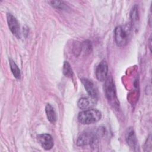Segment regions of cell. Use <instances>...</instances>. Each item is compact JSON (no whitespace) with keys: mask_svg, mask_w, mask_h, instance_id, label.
I'll use <instances>...</instances> for the list:
<instances>
[{"mask_svg":"<svg viewBox=\"0 0 152 152\" xmlns=\"http://www.w3.org/2000/svg\"><path fill=\"white\" fill-rule=\"evenodd\" d=\"M132 26L130 25L118 26L114 31V38L116 45L120 47L126 46L131 38Z\"/></svg>","mask_w":152,"mask_h":152,"instance_id":"obj_1","label":"cell"},{"mask_svg":"<svg viewBox=\"0 0 152 152\" xmlns=\"http://www.w3.org/2000/svg\"><path fill=\"white\" fill-rule=\"evenodd\" d=\"M102 118L100 111L96 109L83 110L79 113L78 120L80 123L84 125H89L97 122Z\"/></svg>","mask_w":152,"mask_h":152,"instance_id":"obj_2","label":"cell"},{"mask_svg":"<svg viewBox=\"0 0 152 152\" xmlns=\"http://www.w3.org/2000/svg\"><path fill=\"white\" fill-rule=\"evenodd\" d=\"M104 92L110 105L115 108H118L119 106V102L117 97L115 83L111 76L107 77L105 80Z\"/></svg>","mask_w":152,"mask_h":152,"instance_id":"obj_3","label":"cell"},{"mask_svg":"<svg viewBox=\"0 0 152 152\" xmlns=\"http://www.w3.org/2000/svg\"><path fill=\"white\" fill-rule=\"evenodd\" d=\"M97 141V134L91 131H86L81 132L77 138V145L83 147L88 145H93Z\"/></svg>","mask_w":152,"mask_h":152,"instance_id":"obj_4","label":"cell"},{"mask_svg":"<svg viewBox=\"0 0 152 152\" xmlns=\"http://www.w3.org/2000/svg\"><path fill=\"white\" fill-rule=\"evenodd\" d=\"M7 20L8 27L11 33L17 38H20L21 32L19 23L16 18L11 13L7 14Z\"/></svg>","mask_w":152,"mask_h":152,"instance_id":"obj_5","label":"cell"},{"mask_svg":"<svg viewBox=\"0 0 152 152\" xmlns=\"http://www.w3.org/2000/svg\"><path fill=\"white\" fill-rule=\"evenodd\" d=\"M108 74V65L105 60L102 61L96 69V76L100 81H105Z\"/></svg>","mask_w":152,"mask_h":152,"instance_id":"obj_6","label":"cell"},{"mask_svg":"<svg viewBox=\"0 0 152 152\" xmlns=\"http://www.w3.org/2000/svg\"><path fill=\"white\" fill-rule=\"evenodd\" d=\"M37 139L41 147L45 150H49L53 147V140L50 134H39L37 137Z\"/></svg>","mask_w":152,"mask_h":152,"instance_id":"obj_7","label":"cell"},{"mask_svg":"<svg viewBox=\"0 0 152 152\" xmlns=\"http://www.w3.org/2000/svg\"><path fill=\"white\" fill-rule=\"evenodd\" d=\"M97 103V99L92 97H82L78 101L77 105L82 110H87L92 108Z\"/></svg>","mask_w":152,"mask_h":152,"instance_id":"obj_8","label":"cell"},{"mask_svg":"<svg viewBox=\"0 0 152 152\" xmlns=\"http://www.w3.org/2000/svg\"><path fill=\"white\" fill-rule=\"evenodd\" d=\"M81 81L89 96L90 97L97 99L98 96V93L94 83L91 80L86 78H81Z\"/></svg>","mask_w":152,"mask_h":152,"instance_id":"obj_9","label":"cell"},{"mask_svg":"<svg viewBox=\"0 0 152 152\" xmlns=\"http://www.w3.org/2000/svg\"><path fill=\"white\" fill-rule=\"evenodd\" d=\"M125 139H126V142L128 143V145L130 147L134 148V150L136 148H137L138 141H137L134 131L131 128H129V129H128L127 132L126 133Z\"/></svg>","mask_w":152,"mask_h":152,"instance_id":"obj_10","label":"cell"},{"mask_svg":"<svg viewBox=\"0 0 152 152\" xmlns=\"http://www.w3.org/2000/svg\"><path fill=\"white\" fill-rule=\"evenodd\" d=\"M45 112L48 121L52 124H55L56 121V115L50 104H46L45 106Z\"/></svg>","mask_w":152,"mask_h":152,"instance_id":"obj_11","label":"cell"},{"mask_svg":"<svg viewBox=\"0 0 152 152\" xmlns=\"http://www.w3.org/2000/svg\"><path fill=\"white\" fill-rule=\"evenodd\" d=\"M9 63L10 66L11 71L14 75V77L17 79H20L21 78V72L19 68L15 64V62L11 59H9Z\"/></svg>","mask_w":152,"mask_h":152,"instance_id":"obj_12","label":"cell"},{"mask_svg":"<svg viewBox=\"0 0 152 152\" xmlns=\"http://www.w3.org/2000/svg\"><path fill=\"white\" fill-rule=\"evenodd\" d=\"M130 18L131 21V26L136 24L139 21L138 8L137 5H134L130 12Z\"/></svg>","mask_w":152,"mask_h":152,"instance_id":"obj_13","label":"cell"},{"mask_svg":"<svg viewBox=\"0 0 152 152\" xmlns=\"http://www.w3.org/2000/svg\"><path fill=\"white\" fill-rule=\"evenodd\" d=\"M80 51L85 55H88L91 53L92 50V45L91 42L89 40H86L83 42L80 46Z\"/></svg>","mask_w":152,"mask_h":152,"instance_id":"obj_14","label":"cell"},{"mask_svg":"<svg viewBox=\"0 0 152 152\" xmlns=\"http://www.w3.org/2000/svg\"><path fill=\"white\" fill-rule=\"evenodd\" d=\"M62 72L66 77L72 78L73 76V71L70 64L68 62L64 61L62 67Z\"/></svg>","mask_w":152,"mask_h":152,"instance_id":"obj_15","label":"cell"},{"mask_svg":"<svg viewBox=\"0 0 152 152\" xmlns=\"http://www.w3.org/2000/svg\"><path fill=\"white\" fill-rule=\"evenodd\" d=\"M50 3L52 7L56 9L59 10H65L67 8V6L64 3V1H51Z\"/></svg>","mask_w":152,"mask_h":152,"instance_id":"obj_16","label":"cell"}]
</instances>
